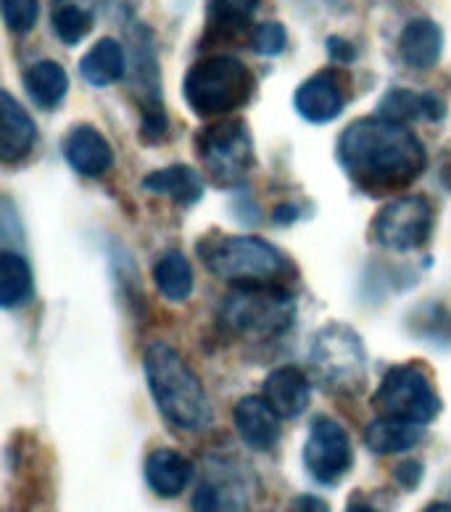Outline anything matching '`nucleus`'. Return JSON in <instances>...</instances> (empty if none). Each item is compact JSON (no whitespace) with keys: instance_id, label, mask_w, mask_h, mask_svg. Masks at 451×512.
Returning <instances> with one entry per match:
<instances>
[{"instance_id":"1","label":"nucleus","mask_w":451,"mask_h":512,"mask_svg":"<svg viewBox=\"0 0 451 512\" xmlns=\"http://www.w3.org/2000/svg\"><path fill=\"white\" fill-rule=\"evenodd\" d=\"M338 161L359 188L396 191L415 183L428 164V156L420 138L401 122L370 117L343 130Z\"/></svg>"},{"instance_id":"2","label":"nucleus","mask_w":451,"mask_h":512,"mask_svg":"<svg viewBox=\"0 0 451 512\" xmlns=\"http://www.w3.org/2000/svg\"><path fill=\"white\" fill-rule=\"evenodd\" d=\"M146 381L161 417L177 431L201 433L211 425V404L204 383L190 365L164 341H153L143 357Z\"/></svg>"},{"instance_id":"3","label":"nucleus","mask_w":451,"mask_h":512,"mask_svg":"<svg viewBox=\"0 0 451 512\" xmlns=\"http://www.w3.org/2000/svg\"><path fill=\"white\" fill-rule=\"evenodd\" d=\"M185 103L198 117H222L241 109L254 93V74L233 56H209L190 66L182 80Z\"/></svg>"},{"instance_id":"4","label":"nucleus","mask_w":451,"mask_h":512,"mask_svg":"<svg viewBox=\"0 0 451 512\" xmlns=\"http://www.w3.org/2000/svg\"><path fill=\"white\" fill-rule=\"evenodd\" d=\"M222 322L248 338H272L291 328L296 299L275 283H241L222 301Z\"/></svg>"},{"instance_id":"5","label":"nucleus","mask_w":451,"mask_h":512,"mask_svg":"<svg viewBox=\"0 0 451 512\" xmlns=\"http://www.w3.org/2000/svg\"><path fill=\"white\" fill-rule=\"evenodd\" d=\"M204 262L214 275L230 280L235 286L241 283H275L288 270L285 256L272 243L254 238V235H230L214 238L201 246Z\"/></svg>"},{"instance_id":"6","label":"nucleus","mask_w":451,"mask_h":512,"mask_svg":"<svg viewBox=\"0 0 451 512\" xmlns=\"http://www.w3.org/2000/svg\"><path fill=\"white\" fill-rule=\"evenodd\" d=\"M314 375L333 391H357L367 375V354L362 338L341 322H330L314 336L312 344Z\"/></svg>"},{"instance_id":"7","label":"nucleus","mask_w":451,"mask_h":512,"mask_svg":"<svg viewBox=\"0 0 451 512\" xmlns=\"http://www.w3.org/2000/svg\"><path fill=\"white\" fill-rule=\"evenodd\" d=\"M372 407L383 417L428 425L441 412V399L420 367L396 365L383 375L378 391L372 396Z\"/></svg>"},{"instance_id":"8","label":"nucleus","mask_w":451,"mask_h":512,"mask_svg":"<svg viewBox=\"0 0 451 512\" xmlns=\"http://www.w3.org/2000/svg\"><path fill=\"white\" fill-rule=\"evenodd\" d=\"M198 156L219 185H235L246 180L254 167V140L238 119H227L206 127L198 135Z\"/></svg>"},{"instance_id":"9","label":"nucleus","mask_w":451,"mask_h":512,"mask_svg":"<svg viewBox=\"0 0 451 512\" xmlns=\"http://www.w3.org/2000/svg\"><path fill=\"white\" fill-rule=\"evenodd\" d=\"M433 227V209L425 198L401 196L386 204L372 222V238L391 251L420 249Z\"/></svg>"},{"instance_id":"10","label":"nucleus","mask_w":451,"mask_h":512,"mask_svg":"<svg viewBox=\"0 0 451 512\" xmlns=\"http://www.w3.org/2000/svg\"><path fill=\"white\" fill-rule=\"evenodd\" d=\"M354 449L349 433L333 417H314L304 444V465L317 483L333 486L351 470Z\"/></svg>"},{"instance_id":"11","label":"nucleus","mask_w":451,"mask_h":512,"mask_svg":"<svg viewBox=\"0 0 451 512\" xmlns=\"http://www.w3.org/2000/svg\"><path fill=\"white\" fill-rule=\"evenodd\" d=\"M296 111L306 122L314 125H325L330 119H335L346 106V90H343L341 74L335 72H320L312 74L309 80H304L293 96Z\"/></svg>"},{"instance_id":"12","label":"nucleus","mask_w":451,"mask_h":512,"mask_svg":"<svg viewBox=\"0 0 451 512\" xmlns=\"http://www.w3.org/2000/svg\"><path fill=\"white\" fill-rule=\"evenodd\" d=\"M235 428L246 447L270 452L280 441V415L264 396H246L235 407Z\"/></svg>"},{"instance_id":"13","label":"nucleus","mask_w":451,"mask_h":512,"mask_svg":"<svg viewBox=\"0 0 451 512\" xmlns=\"http://www.w3.org/2000/svg\"><path fill=\"white\" fill-rule=\"evenodd\" d=\"M309 394H312V388H309L306 375L293 365L277 367L264 381V399L285 420L304 415V410L309 407Z\"/></svg>"},{"instance_id":"14","label":"nucleus","mask_w":451,"mask_h":512,"mask_svg":"<svg viewBox=\"0 0 451 512\" xmlns=\"http://www.w3.org/2000/svg\"><path fill=\"white\" fill-rule=\"evenodd\" d=\"M0 119H3V125H0V130H3V135H0V154H3L6 164H14V161L30 154V148L35 146V122L14 101V96L8 90L0 93Z\"/></svg>"},{"instance_id":"15","label":"nucleus","mask_w":451,"mask_h":512,"mask_svg":"<svg viewBox=\"0 0 451 512\" xmlns=\"http://www.w3.org/2000/svg\"><path fill=\"white\" fill-rule=\"evenodd\" d=\"M64 156L85 177L103 175L111 167V161H114V154H111V146L106 143V138L90 125L69 132V138L64 143Z\"/></svg>"},{"instance_id":"16","label":"nucleus","mask_w":451,"mask_h":512,"mask_svg":"<svg viewBox=\"0 0 451 512\" xmlns=\"http://www.w3.org/2000/svg\"><path fill=\"white\" fill-rule=\"evenodd\" d=\"M193 465L175 449H156L146 460V481L159 497L175 499L188 489Z\"/></svg>"},{"instance_id":"17","label":"nucleus","mask_w":451,"mask_h":512,"mask_svg":"<svg viewBox=\"0 0 451 512\" xmlns=\"http://www.w3.org/2000/svg\"><path fill=\"white\" fill-rule=\"evenodd\" d=\"M441 48H444V35L441 27L430 19H415L404 27L399 37V53L401 59L407 61L415 69H428L441 59Z\"/></svg>"},{"instance_id":"18","label":"nucleus","mask_w":451,"mask_h":512,"mask_svg":"<svg viewBox=\"0 0 451 512\" xmlns=\"http://www.w3.org/2000/svg\"><path fill=\"white\" fill-rule=\"evenodd\" d=\"M143 188L153 193H161V196H169L172 201H177L182 206H193L198 198L204 196V180L193 169L185 167V164H175V167L151 172L143 180Z\"/></svg>"},{"instance_id":"19","label":"nucleus","mask_w":451,"mask_h":512,"mask_svg":"<svg viewBox=\"0 0 451 512\" xmlns=\"http://www.w3.org/2000/svg\"><path fill=\"white\" fill-rule=\"evenodd\" d=\"M364 441H367V447L375 454L407 452V449L417 447L422 441V425L380 415L378 420L370 423V428L364 433Z\"/></svg>"},{"instance_id":"20","label":"nucleus","mask_w":451,"mask_h":512,"mask_svg":"<svg viewBox=\"0 0 451 512\" xmlns=\"http://www.w3.org/2000/svg\"><path fill=\"white\" fill-rule=\"evenodd\" d=\"M380 117L393 122H409V119H441L444 103L430 93H415V90H391L378 106Z\"/></svg>"},{"instance_id":"21","label":"nucleus","mask_w":451,"mask_h":512,"mask_svg":"<svg viewBox=\"0 0 451 512\" xmlns=\"http://www.w3.org/2000/svg\"><path fill=\"white\" fill-rule=\"evenodd\" d=\"M24 88L40 109H56L64 101L69 77L56 61H37L24 74Z\"/></svg>"},{"instance_id":"22","label":"nucleus","mask_w":451,"mask_h":512,"mask_svg":"<svg viewBox=\"0 0 451 512\" xmlns=\"http://www.w3.org/2000/svg\"><path fill=\"white\" fill-rule=\"evenodd\" d=\"M80 74L95 88H106L111 82L122 80L124 74V48L117 40H101L88 51V56L80 61Z\"/></svg>"},{"instance_id":"23","label":"nucleus","mask_w":451,"mask_h":512,"mask_svg":"<svg viewBox=\"0 0 451 512\" xmlns=\"http://www.w3.org/2000/svg\"><path fill=\"white\" fill-rule=\"evenodd\" d=\"M153 283L159 288V293L169 301L188 299L193 291V270L185 254L180 251H167L161 256L156 267H153Z\"/></svg>"},{"instance_id":"24","label":"nucleus","mask_w":451,"mask_h":512,"mask_svg":"<svg viewBox=\"0 0 451 512\" xmlns=\"http://www.w3.org/2000/svg\"><path fill=\"white\" fill-rule=\"evenodd\" d=\"M32 296V270L27 259L14 251L0 256V304L14 309Z\"/></svg>"},{"instance_id":"25","label":"nucleus","mask_w":451,"mask_h":512,"mask_svg":"<svg viewBox=\"0 0 451 512\" xmlns=\"http://www.w3.org/2000/svg\"><path fill=\"white\" fill-rule=\"evenodd\" d=\"M51 24L61 43L77 45L93 30V14L77 0H53Z\"/></svg>"},{"instance_id":"26","label":"nucleus","mask_w":451,"mask_h":512,"mask_svg":"<svg viewBox=\"0 0 451 512\" xmlns=\"http://www.w3.org/2000/svg\"><path fill=\"white\" fill-rule=\"evenodd\" d=\"M259 0H206V16L217 32L246 30Z\"/></svg>"},{"instance_id":"27","label":"nucleus","mask_w":451,"mask_h":512,"mask_svg":"<svg viewBox=\"0 0 451 512\" xmlns=\"http://www.w3.org/2000/svg\"><path fill=\"white\" fill-rule=\"evenodd\" d=\"M40 3L37 0H3V19L11 32H30L37 22Z\"/></svg>"},{"instance_id":"28","label":"nucleus","mask_w":451,"mask_h":512,"mask_svg":"<svg viewBox=\"0 0 451 512\" xmlns=\"http://www.w3.org/2000/svg\"><path fill=\"white\" fill-rule=\"evenodd\" d=\"M285 45H288V35L283 24L264 22L251 30V48L262 56H277L285 51Z\"/></svg>"},{"instance_id":"29","label":"nucleus","mask_w":451,"mask_h":512,"mask_svg":"<svg viewBox=\"0 0 451 512\" xmlns=\"http://www.w3.org/2000/svg\"><path fill=\"white\" fill-rule=\"evenodd\" d=\"M193 510L196 512H219L222 510V494L214 483H201L193 491Z\"/></svg>"},{"instance_id":"30","label":"nucleus","mask_w":451,"mask_h":512,"mask_svg":"<svg viewBox=\"0 0 451 512\" xmlns=\"http://www.w3.org/2000/svg\"><path fill=\"white\" fill-rule=\"evenodd\" d=\"M393 478H396L404 489H417V483L422 481V465L415 460L401 462L399 468H396V473H393Z\"/></svg>"},{"instance_id":"31","label":"nucleus","mask_w":451,"mask_h":512,"mask_svg":"<svg viewBox=\"0 0 451 512\" xmlns=\"http://www.w3.org/2000/svg\"><path fill=\"white\" fill-rule=\"evenodd\" d=\"M293 512H330V507L328 502H322L320 497L301 494V497L293 499Z\"/></svg>"},{"instance_id":"32","label":"nucleus","mask_w":451,"mask_h":512,"mask_svg":"<svg viewBox=\"0 0 451 512\" xmlns=\"http://www.w3.org/2000/svg\"><path fill=\"white\" fill-rule=\"evenodd\" d=\"M328 45H330V53H333V59H341V61L354 59V48H351L346 40H338V37H333Z\"/></svg>"},{"instance_id":"33","label":"nucleus","mask_w":451,"mask_h":512,"mask_svg":"<svg viewBox=\"0 0 451 512\" xmlns=\"http://www.w3.org/2000/svg\"><path fill=\"white\" fill-rule=\"evenodd\" d=\"M422 512H451V505H446V502H430Z\"/></svg>"},{"instance_id":"34","label":"nucleus","mask_w":451,"mask_h":512,"mask_svg":"<svg viewBox=\"0 0 451 512\" xmlns=\"http://www.w3.org/2000/svg\"><path fill=\"white\" fill-rule=\"evenodd\" d=\"M346 512H378V510H372L370 505H351Z\"/></svg>"}]
</instances>
